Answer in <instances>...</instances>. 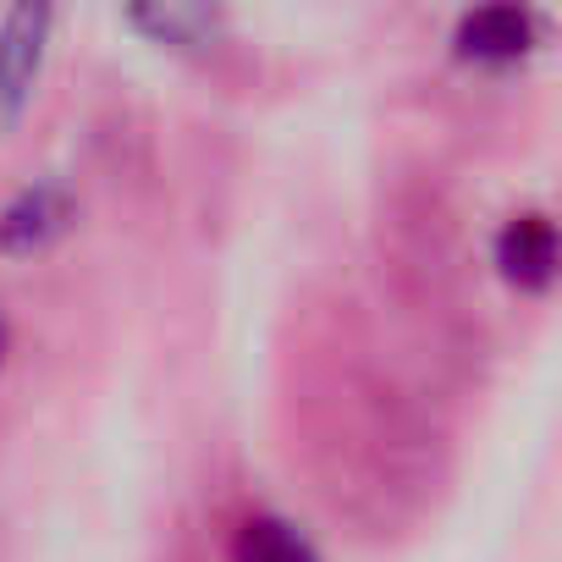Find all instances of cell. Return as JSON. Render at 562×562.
Listing matches in <instances>:
<instances>
[{
    "label": "cell",
    "instance_id": "cell-4",
    "mask_svg": "<svg viewBox=\"0 0 562 562\" xmlns=\"http://www.w3.org/2000/svg\"><path fill=\"white\" fill-rule=\"evenodd\" d=\"M72 221V193L61 182H34L0 210V248L7 254H34L50 237H61Z\"/></svg>",
    "mask_w": 562,
    "mask_h": 562
},
{
    "label": "cell",
    "instance_id": "cell-5",
    "mask_svg": "<svg viewBox=\"0 0 562 562\" xmlns=\"http://www.w3.org/2000/svg\"><path fill=\"white\" fill-rule=\"evenodd\" d=\"M232 562H321V551L293 518L254 513L232 535Z\"/></svg>",
    "mask_w": 562,
    "mask_h": 562
},
{
    "label": "cell",
    "instance_id": "cell-1",
    "mask_svg": "<svg viewBox=\"0 0 562 562\" xmlns=\"http://www.w3.org/2000/svg\"><path fill=\"white\" fill-rule=\"evenodd\" d=\"M50 45V7H18L0 23V122L23 116Z\"/></svg>",
    "mask_w": 562,
    "mask_h": 562
},
{
    "label": "cell",
    "instance_id": "cell-6",
    "mask_svg": "<svg viewBox=\"0 0 562 562\" xmlns=\"http://www.w3.org/2000/svg\"><path fill=\"white\" fill-rule=\"evenodd\" d=\"M7 348H12V326H7V315H0V359H7Z\"/></svg>",
    "mask_w": 562,
    "mask_h": 562
},
{
    "label": "cell",
    "instance_id": "cell-3",
    "mask_svg": "<svg viewBox=\"0 0 562 562\" xmlns=\"http://www.w3.org/2000/svg\"><path fill=\"white\" fill-rule=\"evenodd\" d=\"M535 34H540L535 12H524V7H480V12H463L458 18L452 45H458L463 61L507 67V61H518V56L535 50Z\"/></svg>",
    "mask_w": 562,
    "mask_h": 562
},
{
    "label": "cell",
    "instance_id": "cell-2",
    "mask_svg": "<svg viewBox=\"0 0 562 562\" xmlns=\"http://www.w3.org/2000/svg\"><path fill=\"white\" fill-rule=\"evenodd\" d=\"M496 270L518 293H546L557 276V221L546 210H518L496 232Z\"/></svg>",
    "mask_w": 562,
    "mask_h": 562
}]
</instances>
